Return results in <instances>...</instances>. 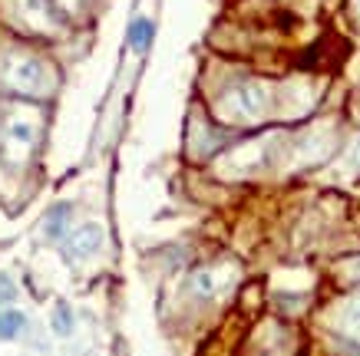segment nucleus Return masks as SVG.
I'll return each mask as SVG.
<instances>
[{
  "label": "nucleus",
  "mask_w": 360,
  "mask_h": 356,
  "mask_svg": "<svg viewBox=\"0 0 360 356\" xmlns=\"http://www.w3.org/2000/svg\"><path fill=\"white\" fill-rule=\"evenodd\" d=\"M0 83L17 93V96H46L53 89V73L40 56L30 53H11L0 63Z\"/></svg>",
  "instance_id": "nucleus-1"
},
{
  "label": "nucleus",
  "mask_w": 360,
  "mask_h": 356,
  "mask_svg": "<svg viewBox=\"0 0 360 356\" xmlns=\"http://www.w3.org/2000/svg\"><path fill=\"white\" fill-rule=\"evenodd\" d=\"M219 109L231 122H255L264 116L268 109V89L262 83H235V86L221 96Z\"/></svg>",
  "instance_id": "nucleus-2"
},
{
  "label": "nucleus",
  "mask_w": 360,
  "mask_h": 356,
  "mask_svg": "<svg viewBox=\"0 0 360 356\" xmlns=\"http://www.w3.org/2000/svg\"><path fill=\"white\" fill-rule=\"evenodd\" d=\"M13 13L33 33H56L63 27V13L56 11L53 0H13Z\"/></svg>",
  "instance_id": "nucleus-3"
},
{
  "label": "nucleus",
  "mask_w": 360,
  "mask_h": 356,
  "mask_svg": "<svg viewBox=\"0 0 360 356\" xmlns=\"http://www.w3.org/2000/svg\"><path fill=\"white\" fill-rule=\"evenodd\" d=\"M37 129H40L37 116H30V109L17 106L11 116H7V122H4V139H7V145H13V149H30L33 142H37Z\"/></svg>",
  "instance_id": "nucleus-4"
},
{
  "label": "nucleus",
  "mask_w": 360,
  "mask_h": 356,
  "mask_svg": "<svg viewBox=\"0 0 360 356\" xmlns=\"http://www.w3.org/2000/svg\"><path fill=\"white\" fill-rule=\"evenodd\" d=\"M99 244H103V228L83 225V228H77V235L66 241V251H70V258H86L93 251H99Z\"/></svg>",
  "instance_id": "nucleus-5"
},
{
  "label": "nucleus",
  "mask_w": 360,
  "mask_h": 356,
  "mask_svg": "<svg viewBox=\"0 0 360 356\" xmlns=\"http://www.w3.org/2000/svg\"><path fill=\"white\" fill-rule=\"evenodd\" d=\"M70 215H73V208L66 205V202L53 205L50 211H46V218H44V235L50 237V241L63 237V235H66V221H70Z\"/></svg>",
  "instance_id": "nucleus-6"
},
{
  "label": "nucleus",
  "mask_w": 360,
  "mask_h": 356,
  "mask_svg": "<svg viewBox=\"0 0 360 356\" xmlns=\"http://www.w3.org/2000/svg\"><path fill=\"white\" fill-rule=\"evenodd\" d=\"M188 291L195 294V297H215V294L221 291V281H219V274L212 268H202L195 270L192 277H188Z\"/></svg>",
  "instance_id": "nucleus-7"
},
{
  "label": "nucleus",
  "mask_w": 360,
  "mask_h": 356,
  "mask_svg": "<svg viewBox=\"0 0 360 356\" xmlns=\"http://www.w3.org/2000/svg\"><path fill=\"white\" fill-rule=\"evenodd\" d=\"M153 44V20H146V17H136V23L129 27V46L136 53H146Z\"/></svg>",
  "instance_id": "nucleus-8"
},
{
  "label": "nucleus",
  "mask_w": 360,
  "mask_h": 356,
  "mask_svg": "<svg viewBox=\"0 0 360 356\" xmlns=\"http://www.w3.org/2000/svg\"><path fill=\"white\" fill-rule=\"evenodd\" d=\"M23 327H27V317L20 310H11V307L0 310V340H13Z\"/></svg>",
  "instance_id": "nucleus-9"
},
{
  "label": "nucleus",
  "mask_w": 360,
  "mask_h": 356,
  "mask_svg": "<svg viewBox=\"0 0 360 356\" xmlns=\"http://www.w3.org/2000/svg\"><path fill=\"white\" fill-rule=\"evenodd\" d=\"M340 327H344V334L354 336L360 343V297L357 301H350L347 307H344V317H340Z\"/></svg>",
  "instance_id": "nucleus-10"
},
{
  "label": "nucleus",
  "mask_w": 360,
  "mask_h": 356,
  "mask_svg": "<svg viewBox=\"0 0 360 356\" xmlns=\"http://www.w3.org/2000/svg\"><path fill=\"white\" fill-rule=\"evenodd\" d=\"M53 330L60 336H70V334H73V313H70V307H66V303H56V310H53Z\"/></svg>",
  "instance_id": "nucleus-11"
},
{
  "label": "nucleus",
  "mask_w": 360,
  "mask_h": 356,
  "mask_svg": "<svg viewBox=\"0 0 360 356\" xmlns=\"http://www.w3.org/2000/svg\"><path fill=\"white\" fill-rule=\"evenodd\" d=\"M17 297V287H13V281L7 277V274H0V303L4 301H13Z\"/></svg>",
  "instance_id": "nucleus-12"
},
{
  "label": "nucleus",
  "mask_w": 360,
  "mask_h": 356,
  "mask_svg": "<svg viewBox=\"0 0 360 356\" xmlns=\"http://www.w3.org/2000/svg\"><path fill=\"white\" fill-rule=\"evenodd\" d=\"M350 165H354V169H360V139L350 145Z\"/></svg>",
  "instance_id": "nucleus-13"
},
{
  "label": "nucleus",
  "mask_w": 360,
  "mask_h": 356,
  "mask_svg": "<svg viewBox=\"0 0 360 356\" xmlns=\"http://www.w3.org/2000/svg\"><path fill=\"white\" fill-rule=\"evenodd\" d=\"M347 268H350V270H354V274H357V277H360V258H357V261H350Z\"/></svg>",
  "instance_id": "nucleus-14"
}]
</instances>
